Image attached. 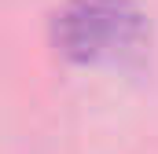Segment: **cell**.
<instances>
[{"label": "cell", "mask_w": 158, "mask_h": 154, "mask_svg": "<svg viewBox=\"0 0 158 154\" xmlns=\"http://www.w3.org/2000/svg\"><path fill=\"white\" fill-rule=\"evenodd\" d=\"M48 30L70 59H132L147 44V15L136 0H63Z\"/></svg>", "instance_id": "obj_1"}]
</instances>
